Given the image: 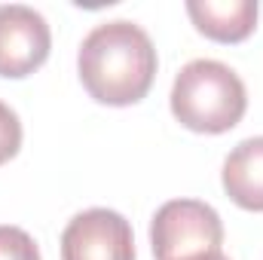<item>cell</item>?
Instances as JSON below:
<instances>
[{
  "label": "cell",
  "instance_id": "obj_1",
  "mask_svg": "<svg viewBox=\"0 0 263 260\" xmlns=\"http://www.w3.org/2000/svg\"><path fill=\"white\" fill-rule=\"evenodd\" d=\"M77 70L83 89L110 107L138 104L156 77V49L150 34L126 18L92 28L80 46Z\"/></svg>",
  "mask_w": 263,
  "mask_h": 260
},
{
  "label": "cell",
  "instance_id": "obj_2",
  "mask_svg": "<svg viewBox=\"0 0 263 260\" xmlns=\"http://www.w3.org/2000/svg\"><path fill=\"white\" fill-rule=\"evenodd\" d=\"M248 110V92L239 73L223 62L196 59L181 67L172 86V114L190 132L220 135L239 126Z\"/></svg>",
  "mask_w": 263,
  "mask_h": 260
},
{
  "label": "cell",
  "instance_id": "obj_3",
  "mask_svg": "<svg viewBox=\"0 0 263 260\" xmlns=\"http://www.w3.org/2000/svg\"><path fill=\"white\" fill-rule=\"evenodd\" d=\"M150 245L156 260H190L214 254L223 245V220L211 205L199 199H172L153 214Z\"/></svg>",
  "mask_w": 263,
  "mask_h": 260
},
{
  "label": "cell",
  "instance_id": "obj_4",
  "mask_svg": "<svg viewBox=\"0 0 263 260\" xmlns=\"http://www.w3.org/2000/svg\"><path fill=\"white\" fill-rule=\"evenodd\" d=\"M62 260H135L132 224L110 208L80 211L62 233Z\"/></svg>",
  "mask_w": 263,
  "mask_h": 260
},
{
  "label": "cell",
  "instance_id": "obj_5",
  "mask_svg": "<svg viewBox=\"0 0 263 260\" xmlns=\"http://www.w3.org/2000/svg\"><path fill=\"white\" fill-rule=\"evenodd\" d=\"M52 34L46 18L22 3L0 6V77L22 80L49 59Z\"/></svg>",
  "mask_w": 263,
  "mask_h": 260
},
{
  "label": "cell",
  "instance_id": "obj_6",
  "mask_svg": "<svg viewBox=\"0 0 263 260\" xmlns=\"http://www.w3.org/2000/svg\"><path fill=\"white\" fill-rule=\"evenodd\" d=\"M187 15L208 40L242 43L257 25V0H190Z\"/></svg>",
  "mask_w": 263,
  "mask_h": 260
},
{
  "label": "cell",
  "instance_id": "obj_7",
  "mask_svg": "<svg viewBox=\"0 0 263 260\" xmlns=\"http://www.w3.org/2000/svg\"><path fill=\"white\" fill-rule=\"evenodd\" d=\"M223 190L239 208L263 211V135L230 150L223 162Z\"/></svg>",
  "mask_w": 263,
  "mask_h": 260
},
{
  "label": "cell",
  "instance_id": "obj_8",
  "mask_svg": "<svg viewBox=\"0 0 263 260\" xmlns=\"http://www.w3.org/2000/svg\"><path fill=\"white\" fill-rule=\"evenodd\" d=\"M0 260H40L37 242L22 227H0Z\"/></svg>",
  "mask_w": 263,
  "mask_h": 260
},
{
  "label": "cell",
  "instance_id": "obj_9",
  "mask_svg": "<svg viewBox=\"0 0 263 260\" xmlns=\"http://www.w3.org/2000/svg\"><path fill=\"white\" fill-rule=\"evenodd\" d=\"M22 147V123L9 104L0 101V165L9 162Z\"/></svg>",
  "mask_w": 263,
  "mask_h": 260
},
{
  "label": "cell",
  "instance_id": "obj_10",
  "mask_svg": "<svg viewBox=\"0 0 263 260\" xmlns=\"http://www.w3.org/2000/svg\"><path fill=\"white\" fill-rule=\"evenodd\" d=\"M190 260H230V257H223V251H214V254H202V257H190Z\"/></svg>",
  "mask_w": 263,
  "mask_h": 260
}]
</instances>
